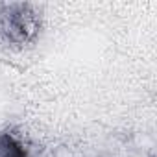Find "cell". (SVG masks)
Listing matches in <instances>:
<instances>
[{
    "label": "cell",
    "instance_id": "1",
    "mask_svg": "<svg viewBox=\"0 0 157 157\" xmlns=\"http://www.w3.org/2000/svg\"><path fill=\"white\" fill-rule=\"evenodd\" d=\"M0 157H26V151L13 137L0 135Z\"/></svg>",
    "mask_w": 157,
    "mask_h": 157
}]
</instances>
